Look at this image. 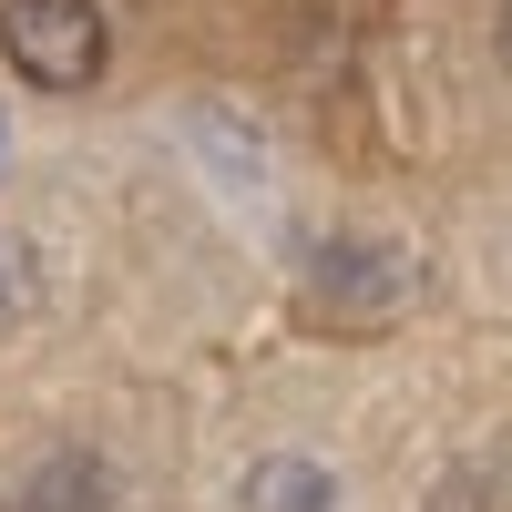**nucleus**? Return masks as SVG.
Here are the masks:
<instances>
[{
	"label": "nucleus",
	"instance_id": "obj_1",
	"mask_svg": "<svg viewBox=\"0 0 512 512\" xmlns=\"http://www.w3.org/2000/svg\"><path fill=\"white\" fill-rule=\"evenodd\" d=\"M0 52L31 93H93L103 82V0H0Z\"/></svg>",
	"mask_w": 512,
	"mask_h": 512
},
{
	"label": "nucleus",
	"instance_id": "obj_2",
	"mask_svg": "<svg viewBox=\"0 0 512 512\" xmlns=\"http://www.w3.org/2000/svg\"><path fill=\"white\" fill-rule=\"evenodd\" d=\"M103 461H82V451H52V461H31L21 472V492H11V512H103Z\"/></svg>",
	"mask_w": 512,
	"mask_h": 512
},
{
	"label": "nucleus",
	"instance_id": "obj_3",
	"mask_svg": "<svg viewBox=\"0 0 512 512\" xmlns=\"http://www.w3.org/2000/svg\"><path fill=\"white\" fill-rule=\"evenodd\" d=\"M338 482L318 472V461H256L246 472V512H328Z\"/></svg>",
	"mask_w": 512,
	"mask_h": 512
},
{
	"label": "nucleus",
	"instance_id": "obj_4",
	"mask_svg": "<svg viewBox=\"0 0 512 512\" xmlns=\"http://www.w3.org/2000/svg\"><path fill=\"white\" fill-rule=\"evenodd\" d=\"M502 62H512V11H502Z\"/></svg>",
	"mask_w": 512,
	"mask_h": 512
}]
</instances>
